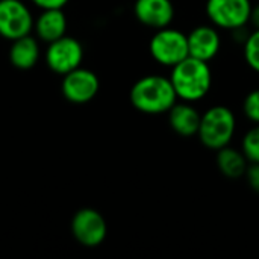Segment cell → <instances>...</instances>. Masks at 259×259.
Masks as SVG:
<instances>
[{
  "mask_svg": "<svg viewBox=\"0 0 259 259\" xmlns=\"http://www.w3.org/2000/svg\"><path fill=\"white\" fill-rule=\"evenodd\" d=\"M237 132V117L234 111L225 105L208 108L200 117L197 137L209 150H220L229 146Z\"/></svg>",
  "mask_w": 259,
  "mask_h": 259,
  "instance_id": "3957f363",
  "label": "cell"
},
{
  "mask_svg": "<svg viewBox=\"0 0 259 259\" xmlns=\"http://www.w3.org/2000/svg\"><path fill=\"white\" fill-rule=\"evenodd\" d=\"M61 88L64 97L70 103L85 105L97 96L100 90V80L94 71L77 67L70 73L64 74Z\"/></svg>",
  "mask_w": 259,
  "mask_h": 259,
  "instance_id": "9c48e42d",
  "label": "cell"
},
{
  "mask_svg": "<svg viewBox=\"0 0 259 259\" xmlns=\"http://www.w3.org/2000/svg\"><path fill=\"white\" fill-rule=\"evenodd\" d=\"M243 114L250 123H253V124L259 123V88L252 90L244 97V100H243Z\"/></svg>",
  "mask_w": 259,
  "mask_h": 259,
  "instance_id": "ac0fdd59",
  "label": "cell"
},
{
  "mask_svg": "<svg viewBox=\"0 0 259 259\" xmlns=\"http://www.w3.org/2000/svg\"><path fill=\"white\" fill-rule=\"evenodd\" d=\"M249 24H250L253 29H259V2L256 3V5H252Z\"/></svg>",
  "mask_w": 259,
  "mask_h": 259,
  "instance_id": "44dd1931",
  "label": "cell"
},
{
  "mask_svg": "<svg viewBox=\"0 0 259 259\" xmlns=\"http://www.w3.org/2000/svg\"><path fill=\"white\" fill-rule=\"evenodd\" d=\"M240 149L243 150L249 162H259V123L253 124L243 135Z\"/></svg>",
  "mask_w": 259,
  "mask_h": 259,
  "instance_id": "e0dca14e",
  "label": "cell"
},
{
  "mask_svg": "<svg viewBox=\"0 0 259 259\" xmlns=\"http://www.w3.org/2000/svg\"><path fill=\"white\" fill-rule=\"evenodd\" d=\"M134 15L143 26L158 30L171 24L176 9L171 0H135Z\"/></svg>",
  "mask_w": 259,
  "mask_h": 259,
  "instance_id": "30bf717a",
  "label": "cell"
},
{
  "mask_svg": "<svg viewBox=\"0 0 259 259\" xmlns=\"http://www.w3.org/2000/svg\"><path fill=\"white\" fill-rule=\"evenodd\" d=\"M73 238L83 247L100 246L108 235L105 217L94 208H82L71 219Z\"/></svg>",
  "mask_w": 259,
  "mask_h": 259,
  "instance_id": "8992f818",
  "label": "cell"
},
{
  "mask_svg": "<svg viewBox=\"0 0 259 259\" xmlns=\"http://www.w3.org/2000/svg\"><path fill=\"white\" fill-rule=\"evenodd\" d=\"M168 114V126L175 134L184 138L197 135L202 114L190 102H176Z\"/></svg>",
  "mask_w": 259,
  "mask_h": 259,
  "instance_id": "7c38bea8",
  "label": "cell"
},
{
  "mask_svg": "<svg viewBox=\"0 0 259 259\" xmlns=\"http://www.w3.org/2000/svg\"><path fill=\"white\" fill-rule=\"evenodd\" d=\"M215 164L219 171L228 178V179H241L244 178L247 167H249V161L246 158V155L243 153L241 149L232 147L231 144L217 150V156H215Z\"/></svg>",
  "mask_w": 259,
  "mask_h": 259,
  "instance_id": "9a60e30c",
  "label": "cell"
},
{
  "mask_svg": "<svg viewBox=\"0 0 259 259\" xmlns=\"http://www.w3.org/2000/svg\"><path fill=\"white\" fill-rule=\"evenodd\" d=\"M244 178H246L250 190L259 194V162H250L249 164Z\"/></svg>",
  "mask_w": 259,
  "mask_h": 259,
  "instance_id": "d6986e66",
  "label": "cell"
},
{
  "mask_svg": "<svg viewBox=\"0 0 259 259\" xmlns=\"http://www.w3.org/2000/svg\"><path fill=\"white\" fill-rule=\"evenodd\" d=\"M36 36L44 42H52L65 35L67 30V17L62 8H49L42 9L33 23Z\"/></svg>",
  "mask_w": 259,
  "mask_h": 259,
  "instance_id": "4fadbf2b",
  "label": "cell"
},
{
  "mask_svg": "<svg viewBox=\"0 0 259 259\" xmlns=\"http://www.w3.org/2000/svg\"><path fill=\"white\" fill-rule=\"evenodd\" d=\"M83 61V47L80 41L73 36H61L56 41L49 42L46 50L47 67L58 74H67L71 70L80 67Z\"/></svg>",
  "mask_w": 259,
  "mask_h": 259,
  "instance_id": "52a82bcc",
  "label": "cell"
},
{
  "mask_svg": "<svg viewBox=\"0 0 259 259\" xmlns=\"http://www.w3.org/2000/svg\"><path fill=\"white\" fill-rule=\"evenodd\" d=\"M33 5H36L41 9H49V8H64L68 0H30Z\"/></svg>",
  "mask_w": 259,
  "mask_h": 259,
  "instance_id": "ffe728a7",
  "label": "cell"
},
{
  "mask_svg": "<svg viewBox=\"0 0 259 259\" xmlns=\"http://www.w3.org/2000/svg\"><path fill=\"white\" fill-rule=\"evenodd\" d=\"M149 52L155 62L171 68L190 56L188 35L171 26L158 29L150 38Z\"/></svg>",
  "mask_w": 259,
  "mask_h": 259,
  "instance_id": "277c9868",
  "label": "cell"
},
{
  "mask_svg": "<svg viewBox=\"0 0 259 259\" xmlns=\"http://www.w3.org/2000/svg\"><path fill=\"white\" fill-rule=\"evenodd\" d=\"M33 17L21 0H0V35L9 41L29 35Z\"/></svg>",
  "mask_w": 259,
  "mask_h": 259,
  "instance_id": "ba28073f",
  "label": "cell"
},
{
  "mask_svg": "<svg viewBox=\"0 0 259 259\" xmlns=\"http://www.w3.org/2000/svg\"><path fill=\"white\" fill-rule=\"evenodd\" d=\"M170 80L179 100L194 103L209 94L212 88V70L209 62L188 56L171 67Z\"/></svg>",
  "mask_w": 259,
  "mask_h": 259,
  "instance_id": "7a4b0ae2",
  "label": "cell"
},
{
  "mask_svg": "<svg viewBox=\"0 0 259 259\" xmlns=\"http://www.w3.org/2000/svg\"><path fill=\"white\" fill-rule=\"evenodd\" d=\"M243 55L247 67L259 74V29H253L247 33L243 42Z\"/></svg>",
  "mask_w": 259,
  "mask_h": 259,
  "instance_id": "2e32d148",
  "label": "cell"
},
{
  "mask_svg": "<svg viewBox=\"0 0 259 259\" xmlns=\"http://www.w3.org/2000/svg\"><path fill=\"white\" fill-rule=\"evenodd\" d=\"M252 0H206L205 14L217 29L235 32L249 26Z\"/></svg>",
  "mask_w": 259,
  "mask_h": 259,
  "instance_id": "5b68a950",
  "label": "cell"
},
{
  "mask_svg": "<svg viewBox=\"0 0 259 259\" xmlns=\"http://www.w3.org/2000/svg\"><path fill=\"white\" fill-rule=\"evenodd\" d=\"M188 50L190 56L202 59V61H212L222 50V36L220 29L214 24H200L191 29L188 33Z\"/></svg>",
  "mask_w": 259,
  "mask_h": 259,
  "instance_id": "8fae6325",
  "label": "cell"
},
{
  "mask_svg": "<svg viewBox=\"0 0 259 259\" xmlns=\"http://www.w3.org/2000/svg\"><path fill=\"white\" fill-rule=\"evenodd\" d=\"M258 2H259V0H258Z\"/></svg>",
  "mask_w": 259,
  "mask_h": 259,
  "instance_id": "7402d4cb",
  "label": "cell"
},
{
  "mask_svg": "<svg viewBox=\"0 0 259 259\" xmlns=\"http://www.w3.org/2000/svg\"><path fill=\"white\" fill-rule=\"evenodd\" d=\"M39 59L38 41L29 33L12 41L9 47V61L18 70H30Z\"/></svg>",
  "mask_w": 259,
  "mask_h": 259,
  "instance_id": "5bb4252c",
  "label": "cell"
},
{
  "mask_svg": "<svg viewBox=\"0 0 259 259\" xmlns=\"http://www.w3.org/2000/svg\"><path fill=\"white\" fill-rule=\"evenodd\" d=\"M129 99L132 106L141 114L159 115L168 112L179 100L170 76L147 74L140 77L131 88Z\"/></svg>",
  "mask_w": 259,
  "mask_h": 259,
  "instance_id": "6da1fadb",
  "label": "cell"
}]
</instances>
